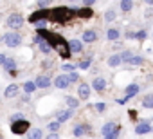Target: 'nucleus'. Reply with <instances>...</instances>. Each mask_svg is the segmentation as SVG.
Returning a JSON list of instances; mask_svg holds the SVG:
<instances>
[{"mask_svg":"<svg viewBox=\"0 0 153 139\" xmlns=\"http://www.w3.org/2000/svg\"><path fill=\"white\" fill-rule=\"evenodd\" d=\"M70 85V80H68V76H65V74H59V76H56L54 78V87H58V89H67Z\"/></svg>","mask_w":153,"mask_h":139,"instance_id":"nucleus-7","label":"nucleus"},{"mask_svg":"<svg viewBox=\"0 0 153 139\" xmlns=\"http://www.w3.org/2000/svg\"><path fill=\"white\" fill-rule=\"evenodd\" d=\"M128 63H130V65H142V63H144V58H142V56H133V54H131V58L128 60Z\"/></svg>","mask_w":153,"mask_h":139,"instance_id":"nucleus-28","label":"nucleus"},{"mask_svg":"<svg viewBox=\"0 0 153 139\" xmlns=\"http://www.w3.org/2000/svg\"><path fill=\"white\" fill-rule=\"evenodd\" d=\"M76 15H78L79 18H90L94 15V11L90 9V6H83V7H78V13Z\"/></svg>","mask_w":153,"mask_h":139,"instance_id":"nucleus-12","label":"nucleus"},{"mask_svg":"<svg viewBox=\"0 0 153 139\" xmlns=\"http://www.w3.org/2000/svg\"><path fill=\"white\" fill-rule=\"evenodd\" d=\"M151 130H153V126H151Z\"/></svg>","mask_w":153,"mask_h":139,"instance_id":"nucleus-44","label":"nucleus"},{"mask_svg":"<svg viewBox=\"0 0 153 139\" xmlns=\"http://www.w3.org/2000/svg\"><path fill=\"white\" fill-rule=\"evenodd\" d=\"M31 128V123L27 119H13V125H11V130L13 134H25L27 130Z\"/></svg>","mask_w":153,"mask_h":139,"instance_id":"nucleus-3","label":"nucleus"},{"mask_svg":"<svg viewBox=\"0 0 153 139\" xmlns=\"http://www.w3.org/2000/svg\"><path fill=\"white\" fill-rule=\"evenodd\" d=\"M52 49H56V51H58V54H59L63 60L70 58V54H72V52H70V47H68V42H67L63 36H59V38H58V42H56V45H54Z\"/></svg>","mask_w":153,"mask_h":139,"instance_id":"nucleus-2","label":"nucleus"},{"mask_svg":"<svg viewBox=\"0 0 153 139\" xmlns=\"http://www.w3.org/2000/svg\"><path fill=\"white\" fill-rule=\"evenodd\" d=\"M51 2H52V0H38V6H40V7H47Z\"/></svg>","mask_w":153,"mask_h":139,"instance_id":"nucleus-35","label":"nucleus"},{"mask_svg":"<svg viewBox=\"0 0 153 139\" xmlns=\"http://www.w3.org/2000/svg\"><path fill=\"white\" fill-rule=\"evenodd\" d=\"M68 80H70V83H74V81H78V80H79L78 72H74V71H70V74H68Z\"/></svg>","mask_w":153,"mask_h":139,"instance_id":"nucleus-34","label":"nucleus"},{"mask_svg":"<svg viewBox=\"0 0 153 139\" xmlns=\"http://www.w3.org/2000/svg\"><path fill=\"white\" fill-rule=\"evenodd\" d=\"M142 107H144V108H153V94H146V96H144Z\"/></svg>","mask_w":153,"mask_h":139,"instance_id":"nucleus-22","label":"nucleus"},{"mask_svg":"<svg viewBox=\"0 0 153 139\" xmlns=\"http://www.w3.org/2000/svg\"><path fill=\"white\" fill-rule=\"evenodd\" d=\"M96 40H97V33H96V31H85V33H83V38H81V42L94 43Z\"/></svg>","mask_w":153,"mask_h":139,"instance_id":"nucleus-14","label":"nucleus"},{"mask_svg":"<svg viewBox=\"0 0 153 139\" xmlns=\"http://www.w3.org/2000/svg\"><path fill=\"white\" fill-rule=\"evenodd\" d=\"M38 45H40V51H42L43 54H49V52L52 51V47H51V45H49V42H45V40H42Z\"/></svg>","mask_w":153,"mask_h":139,"instance_id":"nucleus-26","label":"nucleus"},{"mask_svg":"<svg viewBox=\"0 0 153 139\" xmlns=\"http://www.w3.org/2000/svg\"><path fill=\"white\" fill-rule=\"evenodd\" d=\"M68 47H70V52H81V51H83L81 40H70V42H68Z\"/></svg>","mask_w":153,"mask_h":139,"instance_id":"nucleus-16","label":"nucleus"},{"mask_svg":"<svg viewBox=\"0 0 153 139\" xmlns=\"http://www.w3.org/2000/svg\"><path fill=\"white\" fill-rule=\"evenodd\" d=\"M105 108H106L105 103H97V105H96V110H97V112H105Z\"/></svg>","mask_w":153,"mask_h":139,"instance_id":"nucleus-37","label":"nucleus"},{"mask_svg":"<svg viewBox=\"0 0 153 139\" xmlns=\"http://www.w3.org/2000/svg\"><path fill=\"white\" fill-rule=\"evenodd\" d=\"M92 87H94V90L101 92V90L106 89V80H105V78H96V80L92 81Z\"/></svg>","mask_w":153,"mask_h":139,"instance_id":"nucleus-15","label":"nucleus"},{"mask_svg":"<svg viewBox=\"0 0 153 139\" xmlns=\"http://www.w3.org/2000/svg\"><path fill=\"white\" fill-rule=\"evenodd\" d=\"M137 92H139V85H137V83H130V85L126 87V98H128V99L133 98Z\"/></svg>","mask_w":153,"mask_h":139,"instance_id":"nucleus-18","label":"nucleus"},{"mask_svg":"<svg viewBox=\"0 0 153 139\" xmlns=\"http://www.w3.org/2000/svg\"><path fill=\"white\" fill-rule=\"evenodd\" d=\"M114 18H115V11H112V9H110V11H106V15H105V20H106V22H112Z\"/></svg>","mask_w":153,"mask_h":139,"instance_id":"nucleus-33","label":"nucleus"},{"mask_svg":"<svg viewBox=\"0 0 153 139\" xmlns=\"http://www.w3.org/2000/svg\"><path fill=\"white\" fill-rule=\"evenodd\" d=\"M135 38H139V40H144V38H146V31H139V33L135 34Z\"/></svg>","mask_w":153,"mask_h":139,"instance_id":"nucleus-38","label":"nucleus"},{"mask_svg":"<svg viewBox=\"0 0 153 139\" xmlns=\"http://www.w3.org/2000/svg\"><path fill=\"white\" fill-rule=\"evenodd\" d=\"M63 71H76V65H63Z\"/></svg>","mask_w":153,"mask_h":139,"instance_id":"nucleus-39","label":"nucleus"},{"mask_svg":"<svg viewBox=\"0 0 153 139\" xmlns=\"http://www.w3.org/2000/svg\"><path fill=\"white\" fill-rule=\"evenodd\" d=\"M18 94V85H9L6 89V98H15Z\"/></svg>","mask_w":153,"mask_h":139,"instance_id":"nucleus-21","label":"nucleus"},{"mask_svg":"<svg viewBox=\"0 0 153 139\" xmlns=\"http://www.w3.org/2000/svg\"><path fill=\"white\" fill-rule=\"evenodd\" d=\"M101 134H103V137H106V139H114V137L119 135V125H117V123H106V125L103 126Z\"/></svg>","mask_w":153,"mask_h":139,"instance_id":"nucleus-4","label":"nucleus"},{"mask_svg":"<svg viewBox=\"0 0 153 139\" xmlns=\"http://www.w3.org/2000/svg\"><path fill=\"white\" fill-rule=\"evenodd\" d=\"M70 2H74V0H70Z\"/></svg>","mask_w":153,"mask_h":139,"instance_id":"nucleus-43","label":"nucleus"},{"mask_svg":"<svg viewBox=\"0 0 153 139\" xmlns=\"http://www.w3.org/2000/svg\"><path fill=\"white\" fill-rule=\"evenodd\" d=\"M151 130V125H149V121H140V123H137V126H135V134H139V135H142V134H148Z\"/></svg>","mask_w":153,"mask_h":139,"instance_id":"nucleus-10","label":"nucleus"},{"mask_svg":"<svg viewBox=\"0 0 153 139\" xmlns=\"http://www.w3.org/2000/svg\"><path fill=\"white\" fill-rule=\"evenodd\" d=\"M2 40H4V43H6L7 47H13V49L22 43V36H20L18 33H7V34L2 36Z\"/></svg>","mask_w":153,"mask_h":139,"instance_id":"nucleus-5","label":"nucleus"},{"mask_svg":"<svg viewBox=\"0 0 153 139\" xmlns=\"http://www.w3.org/2000/svg\"><path fill=\"white\" fill-rule=\"evenodd\" d=\"M36 89H38V87H36V83H34V81H25V83H24V90H25L27 94H33Z\"/></svg>","mask_w":153,"mask_h":139,"instance_id":"nucleus-24","label":"nucleus"},{"mask_svg":"<svg viewBox=\"0 0 153 139\" xmlns=\"http://www.w3.org/2000/svg\"><path fill=\"white\" fill-rule=\"evenodd\" d=\"M121 63H123L121 54H114V56L108 58V65H110V67H117V65H121Z\"/></svg>","mask_w":153,"mask_h":139,"instance_id":"nucleus-20","label":"nucleus"},{"mask_svg":"<svg viewBox=\"0 0 153 139\" xmlns=\"http://www.w3.org/2000/svg\"><path fill=\"white\" fill-rule=\"evenodd\" d=\"M131 7H133V2H131V0H121V9H123L124 13H130Z\"/></svg>","mask_w":153,"mask_h":139,"instance_id":"nucleus-25","label":"nucleus"},{"mask_svg":"<svg viewBox=\"0 0 153 139\" xmlns=\"http://www.w3.org/2000/svg\"><path fill=\"white\" fill-rule=\"evenodd\" d=\"M70 116H72V110L68 108V110H61V112H58V117H56V119H58L59 123H65V121L70 119Z\"/></svg>","mask_w":153,"mask_h":139,"instance_id":"nucleus-19","label":"nucleus"},{"mask_svg":"<svg viewBox=\"0 0 153 139\" xmlns=\"http://www.w3.org/2000/svg\"><path fill=\"white\" fill-rule=\"evenodd\" d=\"M51 132H58L59 130V121L56 119V121H52V123H49V126H47Z\"/></svg>","mask_w":153,"mask_h":139,"instance_id":"nucleus-30","label":"nucleus"},{"mask_svg":"<svg viewBox=\"0 0 153 139\" xmlns=\"http://www.w3.org/2000/svg\"><path fill=\"white\" fill-rule=\"evenodd\" d=\"M90 132V126L88 125H78L74 130H72V134L76 135V137H83V135H87Z\"/></svg>","mask_w":153,"mask_h":139,"instance_id":"nucleus-11","label":"nucleus"},{"mask_svg":"<svg viewBox=\"0 0 153 139\" xmlns=\"http://www.w3.org/2000/svg\"><path fill=\"white\" fill-rule=\"evenodd\" d=\"M29 137H33V139H40V137H43V130L34 128V130H31V132H29Z\"/></svg>","mask_w":153,"mask_h":139,"instance_id":"nucleus-29","label":"nucleus"},{"mask_svg":"<svg viewBox=\"0 0 153 139\" xmlns=\"http://www.w3.org/2000/svg\"><path fill=\"white\" fill-rule=\"evenodd\" d=\"M119 34H121V33H119L117 29H114V27H112V29H108V33H106V38H108L110 42H115V40L119 38Z\"/></svg>","mask_w":153,"mask_h":139,"instance_id":"nucleus-23","label":"nucleus"},{"mask_svg":"<svg viewBox=\"0 0 153 139\" xmlns=\"http://www.w3.org/2000/svg\"><path fill=\"white\" fill-rule=\"evenodd\" d=\"M144 2H146L148 6H153V0H144Z\"/></svg>","mask_w":153,"mask_h":139,"instance_id":"nucleus-42","label":"nucleus"},{"mask_svg":"<svg viewBox=\"0 0 153 139\" xmlns=\"http://www.w3.org/2000/svg\"><path fill=\"white\" fill-rule=\"evenodd\" d=\"M24 25V16L20 13H13L9 18H7V27L9 29H20Z\"/></svg>","mask_w":153,"mask_h":139,"instance_id":"nucleus-6","label":"nucleus"},{"mask_svg":"<svg viewBox=\"0 0 153 139\" xmlns=\"http://www.w3.org/2000/svg\"><path fill=\"white\" fill-rule=\"evenodd\" d=\"M42 18H49V9H45V7H40L34 15H31L29 16V22H36V20H42Z\"/></svg>","mask_w":153,"mask_h":139,"instance_id":"nucleus-9","label":"nucleus"},{"mask_svg":"<svg viewBox=\"0 0 153 139\" xmlns=\"http://www.w3.org/2000/svg\"><path fill=\"white\" fill-rule=\"evenodd\" d=\"M2 67H4V69H6V71H7V72H9V74H11V76H15V74H16V61H15V60H13V58H9V56H7V58H6V61H4V65H2Z\"/></svg>","mask_w":153,"mask_h":139,"instance_id":"nucleus-8","label":"nucleus"},{"mask_svg":"<svg viewBox=\"0 0 153 139\" xmlns=\"http://www.w3.org/2000/svg\"><path fill=\"white\" fill-rule=\"evenodd\" d=\"M6 58H7L6 54H0V65H4V61H6Z\"/></svg>","mask_w":153,"mask_h":139,"instance_id":"nucleus-41","label":"nucleus"},{"mask_svg":"<svg viewBox=\"0 0 153 139\" xmlns=\"http://www.w3.org/2000/svg\"><path fill=\"white\" fill-rule=\"evenodd\" d=\"M90 63H92V60H90V58H87V60L79 61V63H78V67H79V69H88V67H90Z\"/></svg>","mask_w":153,"mask_h":139,"instance_id":"nucleus-31","label":"nucleus"},{"mask_svg":"<svg viewBox=\"0 0 153 139\" xmlns=\"http://www.w3.org/2000/svg\"><path fill=\"white\" fill-rule=\"evenodd\" d=\"M78 94H79V99H88L90 98V85H87V83L79 85Z\"/></svg>","mask_w":153,"mask_h":139,"instance_id":"nucleus-13","label":"nucleus"},{"mask_svg":"<svg viewBox=\"0 0 153 139\" xmlns=\"http://www.w3.org/2000/svg\"><path fill=\"white\" fill-rule=\"evenodd\" d=\"M34 24H36V29H43V27H47V18H42V20H36Z\"/></svg>","mask_w":153,"mask_h":139,"instance_id":"nucleus-32","label":"nucleus"},{"mask_svg":"<svg viewBox=\"0 0 153 139\" xmlns=\"http://www.w3.org/2000/svg\"><path fill=\"white\" fill-rule=\"evenodd\" d=\"M72 16H74V13H72L70 7H63V6H59V7L49 9V20L58 22V24H65V22H68Z\"/></svg>","mask_w":153,"mask_h":139,"instance_id":"nucleus-1","label":"nucleus"},{"mask_svg":"<svg viewBox=\"0 0 153 139\" xmlns=\"http://www.w3.org/2000/svg\"><path fill=\"white\" fill-rule=\"evenodd\" d=\"M34 83H36L38 89H47V87H51V80H49L47 76H38Z\"/></svg>","mask_w":153,"mask_h":139,"instance_id":"nucleus-17","label":"nucleus"},{"mask_svg":"<svg viewBox=\"0 0 153 139\" xmlns=\"http://www.w3.org/2000/svg\"><path fill=\"white\" fill-rule=\"evenodd\" d=\"M65 99H67L68 108H78V107H79V99H76V98H72V96H68V98H65Z\"/></svg>","mask_w":153,"mask_h":139,"instance_id":"nucleus-27","label":"nucleus"},{"mask_svg":"<svg viewBox=\"0 0 153 139\" xmlns=\"http://www.w3.org/2000/svg\"><path fill=\"white\" fill-rule=\"evenodd\" d=\"M96 0H83V6H94Z\"/></svg>","mask_w":153,"mask_h":139,"instance_id":"nucleus-40","label":"nucleus"},{"mask_svg":"<svg viewBox=\"0 0 153 139\" xmlns=\"http://www.w3.org/2000/svg\"><path fill=\"white\" fill-rule=\"evenodd\" d=\"M121 58H123V61H126V63H128V60L131 58V52H128V51H126V52H123V54H121Z\"/></svg>","mask_w":153,"mask_h":139,"instance_id":"nucleus-36","label":"nucleus"}]
</instances>
